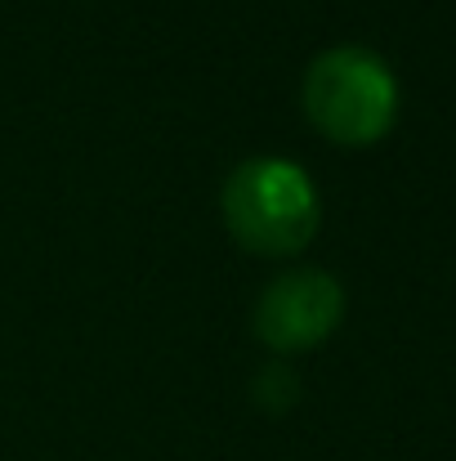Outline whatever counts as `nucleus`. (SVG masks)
I'll return each instance as SVG.
<instances>
[{"mask_svg": "<svg viewBox=\"0 0 456 461\" xmlns=\"http://www.w3.org/2000/svg\"><path fill=\"white\" fill-rule=\"evenodd\" d=\"M224 224L255 256H300L317 238L322 202L304 166L251 157L224 179Z\"/></svg>", "mask_w": 456, "mask_h": 461, "instance_id": "obj_1", "label": "nucleus"}, {"mask_svg": "<svg viewBox=\"0 0 456 461\" xmlns=\"http://www.w3.org/2000/svg\"><path fill=\"white\" fill-rule=\"evenodd\" d=\"M304 113L331 144L362 149L389 135L398 117V81L380 54L331 45L304 72Z\"/></svg>", "mask_w": 456, "mask_h": 461, "instance_id": "obj_2", "label": "nucleus"}, {"mask_svg": "<svg viewBox=\"0 0 456 461\" xmlns=\"http://www.w3.org/2000/svg\"><path fill=\"white\" fill-rule=\"evenodd\" d=\"M344 318V287L322 269H287L255 301V336L278 354L317 349Z\"/></svg>", "mask_w": 456, "mask_h": 461, "instance_id": "obj_3", "label": "nucleus"}]
</instances>
